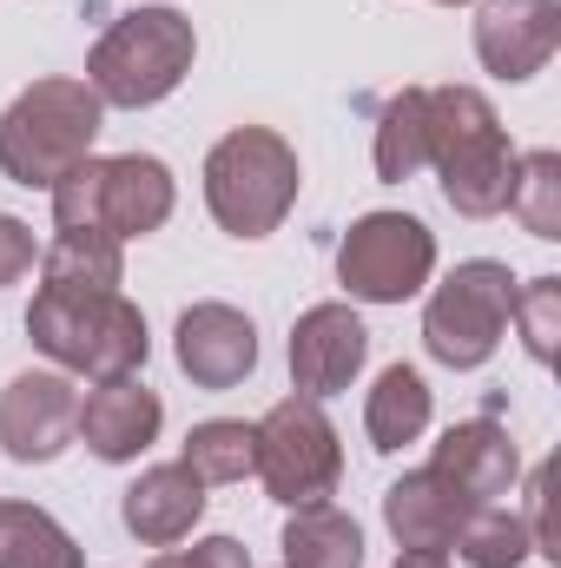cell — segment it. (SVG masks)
<instances>
[{
    "label": "cell",
    "instance_id": "1",
    "mask_svg": "<svg viewBox=\"0 0 561 568\" xmlns=\"http://www.w3.org/2000/svg\"><path fill=\"white\" fill-rule=\"evenodd\" d=\"M429 165L442 172V199L462 219H489V212L509 205L516 145L502 140L482 93H469V87H436L429 93Z\"/></svg>",
    "mask_w": 561,
    "mask_h": 568
},
{
    "label": "cell",
    "instance_id": "2",
    "mask_svg": "<svg viewBox=\"0 0 561 568\" xmlns=\"http://www.w3.org/2000/svg\"><path fill=\"white\" fill-rule=\"evenodd\" d=\"M100 93L86 80H40L0 113V172L13 185H60L80 159H93Z\"/></svg>",
    "mask_w": 561,
    "mask_h": 568
},
{
    "label": "cell",
    "instance_id": "3",
    "mask_svg": "<svg viewBox=\"0 0 561 568\" xmlns=\"http://www.w3.org/2000/svg\"><path fill=\"white\" fill-rule=\"evenodd\" d=\"M27 331L53 364L86 371L93 384L133 377L145 364V317L120 291H53V284H40V297L27 311Z\"/></svg>",
    "mask_w": 561,
    "mask_h": 568
},
{
    "label": "cell",
    "instance_id": "4",
    "mask_svg": "<svg viewBox=\"0 0 561 568\" xmlns=\"http://www.w3.org/2000/svg\"><path fill=\"white\" fill-rule=\"evenodd\" d=\"M192 53L198 40L178 7H140L100 33L86 60V87L100 93V106H159L192 73Z\"/></svg>",
    "mask_w": 561,
    "mask_h": 568
},
{
    "label": "cell",
    "instance_id": "5",
    "mask_svg": "<svg viewBox=\"0 0 561 568\" xmlns=\"http://www.w3.org/2000/svg\"><path fill=\"white\" fill-rule=\"evenodd\" d=\"M53 219L60 232H113V239H145L172 219V172L145 152L126 159H80L53 185Z\"/></svg>",
    "mask_w": 561,
    "mask_h": 568
},
{
    "label": "cell",
    "instance_id": "6",
    "mask_svg": "<svg viewBox=\"0 0 561 568\" xmlns=\"http://www.w3.org/2000/svg\"><path fill=\"white\" fill-rule=\"evenodd\" d=\"M297 199V152L265 133V126H238L212 145L205 159V205L232 239H265L278 232V219Z\"/></svg>",
    "mask_w": 561,
    "mask_h": 568
},
{
    "label": "cell",
    "instance_id": "7",
    "mask_svg": "<svg viewBox=\"0 0 561 568\" xmlns=\"http://www.w3.org/2000/svg\"><path fill=\"white\" fill-rule=\"evenodd\" d=\"M509 304H516L509 265H496V258L456 265L449 278L436 284L429 311H422V344H429V357L449 364V371L489 364L496 344H502V331H509Z\"/></svg>",
    "mask_w": 561,
    "mask_h": 568
},
{
    "label": "cell",
    "instance_id": "8",
    "mask_svg": "<svg viewBox=\"0 0 561 568\" xmlns=\"http://www.w3.org/2000/svg\"><path fill=\"white\" fill-rule=\"evenodd\" d=\"M258 436V476H265V489L290 503V509H310V503H324L330 489H337V469H344V456H337V429L324 424V410H317V397H284L265 410V424H252Z\"/></svg>",
    "mask_w": 561,
    "mask_h": 568
},
{
    "label": "cell",
    "instance_id": "9",
    "mask_svg": "<svg viewBox=\"0 0 561 568\" xmlns=\"http://www.w3.org/2000/svg\"><path fill=\"white\" fill-rule=\"evenodd\" d=\"M337 272L350 284V297H364V304H404L436 272V239L410 212H370L350 225Z\"/></svg>",
    "mask_w": 561,
    "mask_h": 568
},
{
    "label": "cell",
    "instance_id": "10",
    "mask_svg": "<svg viewBox=\"0 0 561 568\" xmlns=\"http://www.w3.org/2000/svg\"><path fill=\"white\" fill-rule=\"evenodd\" d=\"M80 436V390L60 371H27L0 390V449L13 463H53Z\"/></svg>",
    "mask_w": 561,
    "mask_h": 568
},
{
    "label": "cell",
    "instance_id": "11",
    "mask_svg": "<svg viewBox=\"0 0 561 568\" xmlns=\"http://www.w3.org/2000/svg\"><path fill=\"white\" fill-rule=\"evenodd\" d=\"M370 357V331L350 304H310L290 331V377L304 397H337Z\"/></svg>",
    "mask_w": 561,
    "mask_h": 568
},
{
    "label": "cell",
    "instance_id": "12",
    "mask_svg": "<svg viewBox=\"0 0 561 568\" xmlns=\"http://www.w3.org/2000/svg\"><path fill=\"white\" fill-rule=\"evenodd\" d=\"M561 47L555 0H482L476 13V60L496 80H536Z\"/></svg>",
    "mask_w": 561,
    "mask_h": 568
},
{
    "label": "cell",
    "instance_id": "13",
    "mask_svg": "<svg viewBox=\"0 0 561 568\" xmlns=\"http://www.w3.org/2000/svg\"><path fill=\"white\" fill-rule=\"evenodd\" d=\"M252 364H258V331H252L245 311H232V304H192L178 317V371L192 384L232 390V384L252 377Z\"/></svg>",
    "mask_w": 561,
    "mask_h": 568
},
{
    "label": "cell",
    "instance_id": "14",
    "mask_svg": "<svg viewBox=\"0 0 561 568\" xmlns=\"http://www.w3.org/2000/svg\"><path fill=\"white\" fill-rule=\"evenodd\" d=\"M469 509H496L502 496H509V483H516V443H509V429L496 424H456L442 443H436V463H429Z\"/></svg>",
    "mask_w": 561,
    "mask_h": 568
},
{
    "label": "cell",
    "instance_id": "15",
    "mask_svg": "<svg viewBox=\"0 0 561 568\" xmlns=\"http://www.w3.org/2000/svg\"><path fill=\"white\" fill-rule=\"evenodd\" d=\"M159 424H165V410L140 377H106L93 397H80V436L100 463H133L159 436Z\"/></svg>",
    "mask_w": 561,
    "mask_h": 568
},
{
    "label": "cell",
    "instance_id": "16",
    "mask_svg": "<svg viewBox=\"0 0 561 568\" xmlns=\"http://www.w3.org/2000/svg\"><path fill=\"white\" fill-rule=\"evenodd\" d=\"M198 516H205V483L185 463H159V469H145L140 483L126 489V529L140 542H152V549L185 542Z\"/></svg>",
    "mask_w": 561,
    "mask_h": 568
},
{
    "label": "cell",
    "instance_id": "17",
    "mask_svg": "<svg viewBox=\"0 0 561 568\" xmlns=\"http://www.w3.org/2000/svg\"><path fill=\"white\" fill-rule=\"evenodd\" d=\"M469 516H476V509H469L436 469H417V476L390 483V496H384V523H390V536H397L404 549H449Z\"/></svg>",
    "mask_w": 561,
    "mask_h": 568
},
{
    "label": "cell",
    "instance_id": "18",
    "mask_svg": "<svg viewBox=\"0 0 561 568\" xmlns=\"http://www.w3.org/2000/svg\"><path fill=\"white\" fill-rule=\"evenodd\" d=\"M364 562V529L330 509V503H310L290 516L284 529V568H357Z\"/></svg>",
    "mask_w": 561,
    "mask_h": 568
},
{
    "label": "cell",
    "instance_id": "19",
    "mask_svg": "<svg viewBox=\"0 0 561 568\" xmlns=\"http://www.w3.org/2000/svg\"><path fill=\"white\" fill-rule=\"evenodd\" d=\"M364 429H370V449H404L429 429V384H422L410 364H390L364 404Z\"/></svg>",
    "mask_w": 561,
    "mask_h": 568
},
{
    "label": "cell",
    "instance_id": "20",
    "mask_svg": "<svg viewBox=\"0 0 561 568\" xmlns=\"http://www.w3.org/2000/svg\"><path fill=\"white\" fill-rule=\"evenodd\" d=\"M53 291H120V239L113 232H60L40 258Z\"/></svg>",
    "mask_w": 561,
    "mask_h": 568
},
{
    "label": "cell",
    "instance_id": "21",
    "mask_svg": "<svg viewBox=\"0 0 561 568\" xmlns=\"http://www.w3.org/2000/svg\"><path fill=\"white\" fill-rule=\"evenodd\" d=\"M0 568H80V549L47 509L0 503Z\"/></svg>",
    "mask_w": 561,
    "mask_h": 568
},
{
    "label": "cell",
    "instance_id": "22",
    "mask_svg": "<svg viewBox=\"0 0 561 568\" xmlns=\"http://www.w3.org/2000/svg\"><path fill=\"white\" fill-rule=\"evenodd\" d=\"M422 165H429V87H404L377 120V172L404 185Z\"/></svg>",
    "mask_w": 561,
    "mask_h": 568
},
{
    "label": "cell",
    "instance_id": "23",
    "mask_svg": "<svg viewBox=\"0 0 561 568\" xmlns=\"http://www.w3.org/2000/svg\"><path fill=\"white\" fill-rule=\"evenodd\" d=\"M198 483H245L252 463H258V436L252 424H232V417H212L185 436V456H178Z\"/></svg>",
    "mask_w": 561,
    "mask_h": 568
},
{
    "label": "cell",
    "instance_id": "24",
    "mask_svg": "<svg viewBox=\"0 0 561 568\" xmlns=\"http://www.w3.org/2000/svg\"><path fill=\"white\" fill-rule=\"evenodd\" d=\"M449 549H456L469 568H522L529 562V549H536V536H529L522 516H509V509L496 503V509H476V516L456 529Z\"/></svg>",
    "mask_w": 561,
    "mask_h": 568
},
{
    "label": "cell",
    "instance_id": "25",
    "mask_svg": "<svg viewBox=\"0 0 561 568\" xmlns=\"http://www.w3.org/2000/svg\"><path fill=\"white\" fill-rule=\"evenodd\" d=\"M516 219L536 239H561V152H529L516 159V185H509Z\"/></svg>",
    "mask_w": 561,
    "mask_h": 568
},
{
    "label": "cell",
    "instance_id": "26",
    "mask_svg": "<svg viewBox=\"0 0 561 568\" xmlns=\"http://www.w3.org/2000/svg\"><path fill=\"white\" fill-rule=\"evenodd\" d=\"M509 317H516V331H522L529 357H536V364H555V344H561V278H529L522 291H516Z\"/></svg>",
    "mask_w": 561,
    "mask_h": 568
},
{
    "label": "cell",
    "instance_id": "27",
    "mask_svg": "<svg viewBox=\"0 0 561 568\" xmlns=\"http://www.w3.org/2000/svg\"><path fill=\"white\" fill-rule=\"evenodd\" d=\"M152 568H252V556H245V542H232V536H205L192 556H159Z\"/></svg>",
    "mask_w": 561,
    "mask_h": 568
},
{
    "label": "cell",
    "instance_id": "28",
    "mask_svg": "<svg viewBox=\"0 0 561 568\" xmlns=\"http://www.w3.org/2000/svg\"><path fill=\"white\" fill-rule=\"evenodd\" d=\"M33 265V232L20 219H0V284H13Z\"/></svg>",
    "mask_w": 561,
    "mask_h": 568
},
{
    "label": "cell",
    "instance_id": "29",
    "mask_svg": "<svg viewBox=\"0 0 561 568\" xmlns=\"http://www.w3.org/2000/svg\"><path fill=\"white\" fill-rule=\"evenodd\" d=\"M397 568H449V556H442V549H404Z\"/></svg>",
    "mask_w": 561,
    "mask_h": 568
},
{
    "label": "cell",
    "instance_id": "30",
    "mask_svg": "<svg viewBox=\"0 0 561 568\" xmlns=\"http://www.w3.org/2000/svg\"><path fill=\"white\" fill-rule=\"evenodd\" d=\"M442 7H462V0H442Z\"/></svg>",
    "mask_w": 561,
    "mask_h": 568
}]
</instances>
